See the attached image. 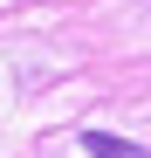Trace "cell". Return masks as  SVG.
Wrapping results in <instances>:
<instances>
[{"label": "cell", "instance_id": "obj_1", "mask_svg": "<svg viewBox=\"0 0 151 158\" xmlns=\"http://www.w3.org/2000/svg\"><path fill=\"white\" fill-rule=\"evenodd\" d=\"M83 144H89V158H151L144 144H131V138H117V131H89Z\"/></svg>", "mask_w": 151, "mask_h": 158}]
</instances>
